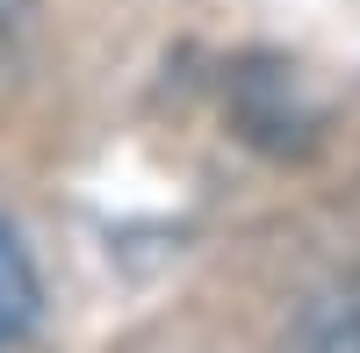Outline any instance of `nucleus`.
Masks as SVG:
<instances>
[{
  "label": "nucleus",
  "mask_w": 360,
  "mask_h": 353,
  "mask_svg": "<svg viewBox=\"0 0 360 353\" xmlns=\"http://www.w3.org/2000/svg\"><path fill=\"white\" fill-rule=\"evenodd\" d=\"M44 310V281H37V259L15 231H0V353H8Z\"/></svg>",
  "instance_id": "nucleus-1"
},
{
  "label": "nucleus",
  "mask_w": 360,
  "mask_h": 353,
  "mask_svg": "<svg viewBox=\"0 0 360 353\" xmlns=\"http://www.w3.org/2000/svg\"><path fill=\"white\" fill-rule=\"evenodd\" d=\"M22 8H29V0H0V37H8V29L22 22Z\"/></svg>",
  "instance_id": "nucleus-2"
}]
</instances>
